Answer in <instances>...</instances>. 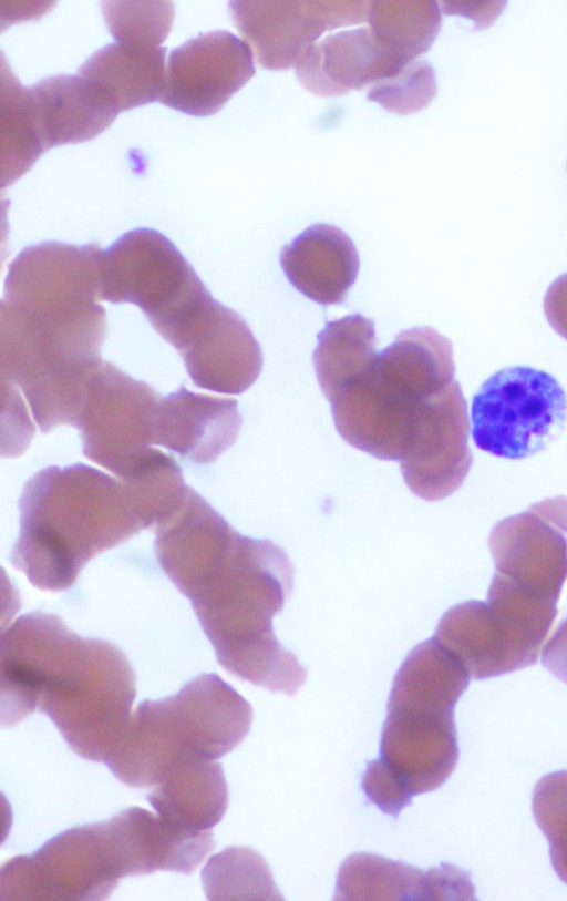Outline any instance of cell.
Masks as SVG:
<instances>
[{
  "label": "cell",
  "mask_w": 567,
  "mask_h": 901,
  "mask_svg": "<svg viewBox=\"0 0 567 901\" xmlns=\"http://www.w3.org/2000/svg\"><path fill=\"white\" fill-rule=\"evenodd\" d=\"M202 877H214L204 883L214 890L209 899L284 900L264 858L248 848L231 847L210 858Z\"/></svg>",
  "instance_id": "4316f807"
},
{
  "label": "cell",
  "mask_w": 567,
  "mask_h": 901,
  "mask_svg": "<svg viewBox=\"0 0 567 901\" xmlns=\"http://www.w3.org/2000/svg\"><path fill=\"white\" fill-rule=\"evenodd\" d=\"M411 61L394 54L369 27L329 34L312 43L296 65L301 86L317 96H337L388 80Z\"/></svg>",
  "instance_id": "2e32d148"
},
{
  "label": "cell",
  "mask_w": 567,
  "mask_h": 901,
  "mask_svg": "<svg viewBox=\"0 0 567 901\" xmlns=\"http://www.w3.org/2000/svg\"><path fill=\"white\" fill-rule=\"evenodd\" d=\"M544 313L551 328L567 340V273L557 277L544 298Z\"/></svg>",
  "instance_id": "1f68e13d"
},
{
  "label": "cell",
  "mask_w": 567,
  "mask_h": 901,
  "mask_svg": "<svg viewBox=\"0 0 567 901\" xmlns=\"http://www.w3.org/2000/svg\"><path fill=\"white\" fill-rule=\"evenodd\" d=\"M163 47L110 43L78 70L118 113L159 100L165 80Z\"/></svg>",
  "instance_id": "7402d4cb"
},
{
  "label": "cell",
  "mask_w": 567,
  "mask_h": 901,
  "mask_svg": "<svg viewBox=\"0 0 567 901\" xmlns=\"http://www.w3.org/2000/svg\"><path fill=\"white\" fill-rule=\"evenodd\" d=\"M241 422L235 399L181 387L161 398L155 444L196 463H210L235 443Z\"/></svg>",
  "instance_id": "ac0fdd59"
},
{
  "label": "cell",
  "mask_w": 567,
  "mask_h": 901,
  "mask_svg": "<svg viewBox=\"0 0 567 901\" xmlns=\"http://www.w3.org/2000/svg\"><path fill=\"white\" fill-rule=\"evenodd\" d=\"M532 809L547 838L553 868L567 884V770L543 776L535 785Z\"/></svg>",
  "instance_id": "f1b7e54d"
},
{
  "label": "cell",
  "mask_w": 567,
  "mask_h": 901,
  "mask_svg": "<svg viewBox=\"0 0 567 901\" xmlns=\"http://www.w3.org/2000/svg\"><path fill=\"white\" fill-rule=\"evenodd\" d=\"M281 268L290 284L321 305H339L354 284L359 254L352 239L330 224H313L280 253Z\"/></svg>",
  "instance_id": "d6986e66"
},
{
  "label": "cell",
  "mask_w": 567,
  "mask_h": 901,
  "mask_svg": "<svg viewBox=\"0 0 567 901\" xmlns=\"http://www.w3.org/2000/svg\"><path fill=\"white\" fill-rule=\"evenodd\" d=\"M557 604L495 571L486 601L451 607L433 637L471 678L501 676L537 662Z\"/></svg>",
  "instance_id": "9c48e42d"
},
{
  "label": "cell",
  "mask_w": 567,
  "mask_h": 901,
  "mask_svg": "<svg viewBox=\"0 0 567 901\" xmlns=\"http://www.w3.org/2000/svg\"><path fill=\"white\" fill-rule=\"evenodd\" d=\"M215 304H216V303H215ZM214 306H215V305H214ZM213 308H214V307H213ZM210 313H212V311H210ZM208 316H209V315H208ZM207 318H208V317H207ZM207 318H206V319H207ZM206 319H205V320H206ZM205 320H204V321H205ZM200 326H202V325H200ZM200 326H199V328H200ZM199 328H198V329H199ZM198 329H197V330H198ZM197 330H196V331H197ZM196 331H195V332H196ZM195 332H194V334H195ZM194 334H193V335H194ZM193 335H192V336H193ZM189 338H190V337H189ZM188 340H189V339H188ZM186 342H187V341H186ZM186 342H185V344H186ZM185 344H184V345H185ZM184 345H183V346H184ZM183 346H182V347H183ZM182 347H181V348H182ZM181 348H179V349H181ZM179 349H178V350H179Z\"/></svg>",
  "instance_id": "836d02e7"
},
{
  "label": "cell",
  "mask_w": 567,
  "mask_h": 901,
  "mask_svg": "<svg viewBox=\"0 0 567 901\" xmlns=\"http://www.w3.org/2000/svg\"><path fill=\"white\" fill-rule=\"evenodd\" d=\"M157 816L171 827L200 833L212 830L228 806V786L221 764L195 760L172 770L146 796Z\"/></svg>",
  "instance_id": "44dd1931"
},
{
  "label": "cell",
  "mask_w": 567,
  "mask_h": 901,
  "mask_svg": "<svg viewBox=\"0 0 567 901\" xmlns=\"http://www.w3.org/2000/svg\"><path fill=\"white\" fill-rule=\"evenodd\" d=\"M154 531L156 560L189 600L219 665L255 686L296 695L308 672L272 626L293 588L287 553L240 534L189 485Z\"/></svg>",
  "instance_id": "6da1fadb"
},
{
  "label": "cell",
  "mask_w": 567,
  "mask_h": 901,
  "mask_svg": "<svg viewBox=\"0 0 567 901\" xmlns=\"http://www.w3.org/2000/svg\"><path fill=\"white\" fill-rule=\"evenodd\" d=\"M178 352L193 382L219 393L246 391L262 368V352L249 326L238 313L220 303Z\"/></svg>",
  "instance_id": "e0dca14e"
},
{
  "label": "cell",
  "mask_w": 567,
  "mask_h": 901,
  "mask_svg": "<svg viewBox=\"0 0 567 901\" xmlns=\"http://www.w3.org/2000/svg\"><path fill=\"white\" fill-rule=\"evenodd\" d=\"M102 12L116 42L142 47H161L174 19L168 1H104Z\"/></svg>",
  "instance_id": "83f0119b"
},
{
  "label": "cell",
  "mask_w": 567,
  "mask_h": 901,
  "mask_svg": "<svg viewBox=\"0 0 567 901\" xmlns=\"http://www.w3.org/2000/svg\"><path fill=\"white\" fill-rule=\"evenodd\" d=\"M566 419L567 396L554 376L512 366L489 376L473 396L471 433L481 450L522 460L543 451Z\"/></svg>",
  "instance_id": "8fae6325"
},
{
  "label": "cell",
  "mask_w": 567,
  "mask_h": 901,
  "mask_svg": "<svg viewBox=\"0 0 567 901\" xmlns=\"http://www.w3.org/2000/svg\"><path fill=\"white\" fill-rule=\"evenodd\" d=\"M367 21L380 43L406 61L427 52L442 25L436 1H370Z\"/></svg>",
  "instance_id": "484cf974"
},
{
  "label": "cell",
  "mask_w": 567,
  "mask_h": 901,
  "mask_svg": "<svg viewBox=\"0 0 567 901\" xmlns=\"http://www.w3.org/2000/svg\"><path fill=\"white\" fill-rule=\"evenodd\" d=\"M437 91L433 66L424 59L409 62L396 75L369 88L367 99L384 110L406 115L424 110Z\"/></svg>",
  "instance_id": "f546056e"
},
{
  "label": "cell",
  "mask_w": 567,
  "mask_h": 901,
  "mask_svg": "<svg viewBox=\"0 0 567 901\" xmlns=\"http://www.w3.org/2000/svg\"><path fill=\"white\" fill-rule=\"evenodd\" d=\"M45 151L90 141L106 130L118 112L79 74H58L29 86Z\"/></svg>",
  "instance_id": "ffe728a7"
},
{
  "label": "cell",
  "mask_w": 567,
  "mask_h": 901,
  "mask_svg": "<svg viewBox=\"0 0 567 901\" xmlns=\"http://www.w3.org/2000/svg\"><path fill=\"white\" fill-rule=\"evenodd\" d=\"M1 186L11 185L45 152L37 125L29 88L20 84L2 61Z\"/></svg>",
  "instance_id": "d4e9b609"
},
{
  "label": "cell",
  "mask_w": 567,
  "mask_h": 901,
  "mask_svg": "<svg viewBox=\"0 0 567 901\" xmlns=\"http://www.w3.org/2000/svg\"><path fill=\"white\" fill-rule=\"evenodd\" d=\"M312 360L321 391L333 397L375 358L374 322L349 315L327 324L318 336Z\"/></svg>",
  "instance_id": "603a6c76"
},
{
  "label": "cell",
  "mask_w": 567,
  "mask_h": 901,
  "mask_svg": "<svg viewBox=\"0 0 567 901\" xmlns=\"http://www.w3.org/2000/svg\"><path fill=\"white\" fill-rule=\"evenodd\" d=\"M467 402L456 379L429 397L413 421L400 460L408 488L425 501L454 493L473 463Z\"/></svg>",
  "instance_id": "4fadbf2b"
},
{
  "label": "cell",
  "mask_w": 567,
  "mask_h": 901,
  "mask_svg": "<svg viewBox=\"0 0 567 901\" xmlns=\"http://www.w3.org/2000/svg\"><path fill=\"white\" fill-rule=\"evenodd\" d=\"M1 725L48 715L78 756L105 762L136 696L135 672L111 642L83 637L52 613L19 616L1 634Z\"/></svg>",
  "instance_id": "7a4b0ae2"
},
{
  "label": "cell",
  "mask_w": 567,
  "mask_h": 901,
  "mask_svg": "<svg viewBox=\"0 0 567 901\" xmlns=\"http://www.w3.org/2000/svg\"><path fill=\"white\" fill-rule=\"evenodd\" d=\"M470 679L432 649L409 653L393 678L379 759L412 797L439 789L457 765L454 709Z\"/></svg>",
  "instance_id": "ba28073f"
},
{
  "label": "cell",
  "mask_w": 567,
  "mask_h": 901,
  "mask_svg": "<svg viewBox=\"0 0 567 901\" xmlns=\"http://www.w3.org/2000/svg\"><path fill=\"white\" fill-rule=\"evenodd\" d=\"M361 788L369 802L393 819H398L401 810L412 803L406 788L379 758L367 762Z\"/></svg>",
  "instance_id": "4dcf8cb0"
},
{
  "label": "cell",
  "mask_w": 567,
  "mask_h": 901,
  "mask_svg": "<svg viewBox=\"0 0 567 901\" xmlns=\"http://www.w3.org/2000/svg\"><path fill=\"white\" fill-rule=\"evenodd\" d=\"M454 375L447 338L431 327L403 330L330 401L336 429L352 447L400 461L419 409Z\"/></svg>",
  "instance_id": "52a82bcc"
},
{
  "label": "cell",
  "mask_w": 567,
  "mask_h": 901,
  "mask_svg": "<svg viewBox=\"0 0 567 901\" xmlns=\"http://www.w3.org/2000/svg\"><path fill=\"white\" fill-rule=\"evenodd\" d=\"M101 299L136 305L176 350L216 301L177 247L151 228L130 231L103 250Z\"/></svg>",
  "instance_id": "30bf717a"
},
{
  "label": "cell",
  "mask_w": 567,
  "mask_h": 901,
  "mask_svg": "<svg viewBox=\"0 0 567 901\" xmlns=\"http://www.w3.org/2000/svg\"><path fill=\"white\" fill-rule=\"evenodd\" d=\"M18 508L10 561L42 591L68 590L95 555L150 529L128 482L83 463L37 472Z\"/></svg>",
  "instance_id": "277c9868"
},
{
  "label": "cell",
  "mask_w": 567,
  "mask_h": 901,
  "mask_svg": "<svg viewBox=\"0 0 567 901\" xmlns=\"http://www.w3.org/2000/svg\"><path fill=\"white\" fill-rule=\"evenodd\" d=\"M252 717L251 705L230 685L202 674L172 696L141 702L104 764L130 787H154L184 764L230 752Z\"/></svg>",
  "instance_id": "8992f818"
},
{
  "label": "cell",
  "mask_w": 567,
  "mask_h": 901,
  "mask_svg": "<svg viewBox=\"0 0 567 901\" xmlns=\"http://www.w3.org/2000/svg\"><path fill=\"white\" fill-rule=\"evenodd\" d=\"M250 47L226 30L193 38L172 50L158 102L193 116H209L254 75Z\"/></svg>",
  "instance_id": "9a60e30c"
},
{
  "label": "cell",
  "mask_w": 567,
  "mask_h": 901,
  "mask_svg": "<svg viewBox=\"0 0 567 901\" xmlns=\"http://www.w3.org/2000/svg\"><path fill=\"white\" fill-rule=\"evenodd\" d=\"M540 655L544 667L567 684V617L559 623Z\"/></svg>",
  "instance_id": "d6a6232c"
},
{
  "label": "cell",
  "mask_w": 567,
  "mask_h": 901,
  "mask_svg": "<svg viewBox=\"0 0 567 901\" xmlns=\"http://www.w3.org/2000/svg\"><path fill=\"white\" fill-rule=\"evenodd\" d=\"M370 1H231L229 11L257 63L272 71L296 68L327 31L363 23Z\"/></svg>",
  "instance_id": "5bb4252c"
},
{
  "label": "cell",
  "mask_w": 567,
  "mask_h": 901,
  "mask_svg": "<svg viewBox=\"0 0 567 901\" xmlns=\"http://www.w3.org/2000/svg\"><path fill=\"white\" fill-rule=\"evenodd\" d=\"M101 247L43 242L9 264L1 300V362L35 381L87 376L102 364L106 318Z\"/></svg>",
  "instance_id": "3957f363"
},
{
  "label": "cell",
  "mask_w": 567,
  "mask_h": 901,
  "mask_svg": "<svg viewBox=\"0 0 567 901\" xmlns=\"http://www.w3.org/2000/svg\"><path fill=\"white\" fill-rule=\"evenodd\" d=\"M334 900L426 901V874L401 861L353 853L339 868Z\"/></svg>",
  "instance_id": "cb8c5ba5"
},
{
  "label": "cell",
  "mask_w": 567,
  "mask_h": 901,
  "mask_svg": "<svg viewBox=\"0 0 567 901\" xmlns=\"http://www.w3.org/2000/svg\"><path fill=\"white\" fill-rule=\"evenodd\" d=\"M178 862L176 835L158 816L130 807L109 820L70 828L33 853L7 861L0 899L104 900L123 878L175 871Z\"/></svg>",
  "instance_id": "5b68a950"
},
{
  "label": "cell",
  "mask_w": 567,
  "mask_h": 901,
  "mask_svg": "<svg viewBox=\"0 0 567 901\" xmlns=\"http://www.w3.org/2000/svg\"><path fill=\"white\" fill-rule=\"evenodd\" d=\"M161 398L147 383L102 361L75 424L83 454L117 478L126 475L155 444Z\"/></svg>",
  "instance_id": "7c38bea8"
}]
</instances>
